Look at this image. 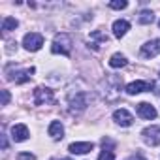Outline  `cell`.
I'll list each match as a JSON object with an SVG mask.
<instances>
[{
  "instance_id": "13",
  "label": "cell",
  "mask_w": 160,
  "mask_h": 160,
  "mask_svg": "<svg viewBox=\"0 0 160 160\" xmlns=\"http://www.w3.org/2000/svg\"><path fill=\"white\" fill-rule=\"evenodd\" d=\"M128 30H130V23H128V21L117 19V21L113 23V36H115V38H122Z\"/></svg>"
},
{
  "instance_id": "15",
  "label": "cell",
  "mask_w": 160,
  "mask_h": 160,
  "mask_svg": "<svg viewBox=\"0 0 160 160\" xmlns=\"http://www.w3.org/2000/svg\"><path fill=\"white\" fill-rule=\"evenodd\" d=\"M126 64H128V60H126V57L121 55V53H115V55H111V58H109V66H111V68H122V66H126Z\"/></svg>"
},
{
  "instance_id": "2",
  "label": "cell",
  "mask_w": 160,
  "mask_h": 160,
  "mask_svg": "<svg viewBox=\"0 0 160 160\" xmlns=\"http://www.w3.org/2000/svg\"><path fill=\"white\" fill-rule=\"evenodd\" d=\"M68 106H70V111H72V113H81V111L89 106V94L83 92V91H79V92H75V94H70Z\"/></svg>"
},
{
  "instance_id": "6",
  "label": "cell",
  "mask_w": 160,
  "mask_h": 160,
  "mask_svg": "<svg viewBox=\"0 0 160 160\" xmlns=\"http://www.w3.org/2000/svg\"><path fill=\"white\" fill-rule=\"evenodd\" d=\"M141 57L143 58H152L156 55H160V40H151V42H145L141 45Z\"/></svg>"
},
{
  "instance_id": "12",
  "label": "cell",
  "mask_w": 160,
  "mask_h": 160,
  "mask_svg": "<svg viewBox=\"0 0 160 160\" xmlns=\"http://www.w3.org/2000/svg\"><path fill=\"white\" fill-rule=\"evenodd\" d=\"M36 70L34 68H27V70H21V72H15L13 75H10L8 79H12V81H15V83H27L28 79L32 77V73H34Z\"/></svg>"
},
{
  "instance_id": "17",
  "label": "cell",
  "mask_w": 160,
  "mask_h": 160,
  "mask_svg": "<svg viewBox=\"0 0 160 160\" xmlns=\"http://www.w3.org/2000/svg\"><path fill=\"white\" fill-rule=\"evenodd\" d=\"M19 27V21L13 19V17H4L2 19V30L4 32H10V30H15Z\"/></svg>"
},
{
  "instance_id": "25",
  "label": "cell",
  "mask_w": 160,
  "mask_h": 160,
  "mask_svg": "<svg viewBox=\"0 0 160 160\" xmlns=\"http://www.w3.org/2000/svg\"><path fill=\"white\" fill-rule=\"evenodd\" d=\"M158 27H160V21H158Z\"/></svg>"
},
{
  "instance_id": "5",
  "label": "cell",
  "mask_w": 160,
  "mask_h": 160,
  "mask_svg": "<svg viewBox=\"0 0 160 160\" xmlns=\"http://www.w3.org/2000/svg\"><path fill=\"white\" fill-rule=\"evenodd\" d=\"M55 100L53 96V91L47 89V87H38L34 89V104L36 106H43V104H51Z\"/></svg>"
},
{
  "instance_id": "1",
  "label": "cell",
  "mask_w": 160,
  "mask_h": 160,
  "mask_svg": "<svg viewBox=\"0 0 160 160\" xmlns=\"http://www.w3.org/2000/svg\"><path fill=\"white\" fill-rule=\"evenodd\" d=\"M51 51H53L55 55H64V57H68V55L72 53V38H70V34H66V32L57 34L55 40H53Z\"/></svg>"
},
{
  "instance_id": "10",
  "label": "cell",
  "mask_w": 160,
  "mask_h": 160,
  "mask_svg": "<svg viewBox=\"0 0 160 160\" xmlns=\"http://www.w3.org/2000/svg\"><path fill=\"white\" fill-rule=\"evenodd\" d=\"M138 115H139L141 119L152 121V119H156V109H154L151 104H147V102H141V104H138Z\"/></svg>"
},
{
  "instance_id": "18",
  "label": "cell",
  "mask_w": 160,
  "mask_h": 160,
  "mask_svg": "<svg viewBox=\"0 0 160 160\" xmlns=\"http://www.w3.org/2000/svg\"><path fill=\"white\" fill-rule=\"evenodd\" d=\"M98 160H115V154H113V151H111V147H104V151L100 152V156H98Z\"/></svg>"
},
{
  "instance_id": "22",
  "label": "cell",
  "mask_w": 160,
  "mask_h": 160,
  "mask_svg": "<svg viewBox=\"0 0 160 160\" xmlns=\"http://www.w3.org/2000/svg\"><path fill=\"white\" fill-rule=\"evenodd\" d=\"M8 102H10V92L2 91V106H8Z\"/></svg>"
},
{
  "instance_id": "3",
  "label": "cell",
  "mask_w": 160,
  "mask_h": 160,
  "mask_svg": "<svg viewBox=\"0 0 160 160\" xmlns=\"http://www.w3.org/2000/svg\"><path fill=\"white\" fill-rule=\"evenodd\" d=\"M23 45H25L27 51H40L42 45H43V36L38 34V32H28L23 38Z\"/></svg>"
},
{
  "instance_id": "9",
  "label": "cell",
  "mask_w": 160,
  "mask_h": 160,
  "mask_svg": "<svg viewBox=\"0 0 160 160\" xmlns=\"http://www.w3.org/2000/svg\"><path fill=\"white\" fill-rule=\"evenodd\" d=\"M152 89V83H147V81H132L126 85V92L130 96L134 94H139V92H145V91H151Z\"/></svg>"
},
{
  "instance_id": "4",
  "label": "cell",
  "mask_w": 160,
  "mask_h": 160,
  "mask_svg": "<svg viewBox=\"0 0 160 160\" xmlns=\"http://www.w3.org/2000/svg\"><path fill=\"white\" fill-rule=\"evenodd\" d=\"M141 138H143V141H145L147 145H151V147L160 145V126H147V128H143Z\"/></svg>"
},
{
  "instance_id": "11",
  "label": "cell",
  "mask_w": 160,
  "mask_h": 160,
  "mask_svg": "<svg viewBox=\"0 0 160 160\" xmlns=\"http://www.w3.org/2000/svg\"><path fill=\"white\" fill-rule=\"evenodd\" d=\"M28 136H30V134H28V128H27L25 124H13V126H12V139H13V141H17V143H19V141H27Z\"/></svg>"
},
{
  "instance_id": "23",
  "label": "cell",
  "mask_w": 160,
  "mask_h": 160,
  "mask_svg": "<svg viewBox=\"0 0 160 160\" xmlns=\"http://www.w3.org/2000/svg\"><path fill=\"white\" fill-rule=\"evenodd\" d=\"M2 149H8V139L6 138H2Z\"/></svg>"
},
{
  "instance_id": "19",
  "label": "cell",
  "mask_w": 160,
  "mask_h": 160,
  "mask_svg": "<svg viewBox=\"0 0 160 160\" xmlns=\"http://www.w3.org/2000/svg\"><path fill=\"white\" fill-rule=\"evenodd\" d=\"M109 8L111 10H124V8H128V2L126 0H113V2H109Z\"/></svg>"
},
{
  "instance_id": "16",
  "label": "cell",
  "mask_w": 160,
  "mask_h": 160,
  "mask_svg": "<svg viewBox=\"0 0 160 160\" xmlns=\"http://www.w3.org/2000/svg\"><path fill=\"white\" fill-rule=\"evenodd\" d=\"M138 21H139L141 25H151V23L154 21V13H152L151 10H143V12H139Z\"/></svg>"
},
{
  "instance_id": "14",
  "label": "cell",
  "mask_w": 160,
  "mask_h": 160,
  "mask_svg": "<svg viewBox=\"0 0 160 160\" xmlns=\"http://www.w3.org/2000/svg\"><path fill=\"white\" fill-rule=\"evenodd\" d=\"M49 136H51L55 141H58V139L64 138V126L60 124V121H53V122L49 124Z\"/></svg>"
},
{
  "instance_id": "7",
  "label": "cell",
  "mask_w": 160,
  "mask_h": 160,
  "mask_svg": "<svg viewBox=\"0 0 160 160\" xmlns=\"http://www.w3.org/2000/svg\"><path fill=\"white\" fill-rule=\"evenodd\" d=\"M113 121H115L119 126H132V124H134V117H132V113H130L128 109H124V108L115 109V113H113Z\"/></svg>"
},
{
  "instance_id": "8",
  "label": "cell",
  "mask_w": 160,
  "mask_h": 160,
  "mask_svg": "<svg viewBox=\"0 0 160 160\" xmlns=\"http://www.w3.org/2000/svg\"><path fill=\"white\" fill-rule=\"evenodd\" d=\"M94 149V143L92 141H75V143H72L70 147H68V151L72 152V154H87V152H91Z\"/></svg>"
},
{
  "instance_id": "20",
  "label": "cell",
  "mask_w": 160,
  "mask_h": 160,
  "mask_svg": "<svg viewBox=\"0 0 160 160\" xmlns=\"http://www.w3.org/2000/svg\"><path fill=\"white\" fill-rule=\"evenodd\" d=\"M17 160H36V156L32 152H19L17 154Z\"/></svg>"
},
{
  "instance_id": "21",
  "label": "cell",
  "mask_w": 160,
  "mask_h": 160,
  "mask_svg": "<svg viewBox=\"0 0 160 160\" xmlns=\"http://www.w3.org/2000/svg\"><path fill=\"white\" fill-rule=\"evenodd\" d=\"M91 38H98V40H102V42H108V36H106V34H102L100 30H94V32L91 34Z\"/></svg>"
},
{
  "instance_id": "24",
  "label": "cell",
  "mask_w": 160,
  "mask_h": 160,
  "mask_svg": "<svg viewBox=\"0 0 160 160\" xmlns=\"http://www.w3.org/2000/svg\"><path fill=\"white\" fill-rule=\"evenodd\" d=\"M53 160H70V158H53Z\"/></svg>"
}]
</instances>
